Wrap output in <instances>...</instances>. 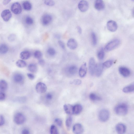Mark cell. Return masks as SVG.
Listing matches in <instances>:
<instances>
[{"instance_id": "7402d4cb", "label": "cell", "mask_w": 134, "mask_h": 134, "mask_svg": "<svg viewBox=\"0 0 134 134\" xmlns=\"http://www.w3.org/2000/svg\"><path fill=\"white\" fill-rule=\"evenodd\" d=\"M31 52L28 51H25L21 52L20 57L23 60H26L29 59L31 56Z\"/></svg>"}, {"instance_id": "f546056e", "label": "cell", "mask_w": 134, "mask_h": 134, "mask_svg": "<svg viewBox=\"0 0 134 134\" xmlns=\"http://www.w3.org/2000/svg\"><path fill=\"white\" fill-rule=\"evenodd\" d=\"M105 55L104 49L102 48L98 51L97 56L98 58L100 60H102L104 58Z\"/></svg>"}, {"instance_id": "681fc988", "label": "cell", "mask_w": 134, "mask_h": 134, "mask_svg": "<svg viewBox=\"0 0 134 134\" xmlns=\"http://www.w3.org/2000/svg\"><path fill=\"white\" fill-rule=\"evenodd\" d=\"M39 63L41 66L44 65L45 64L44 61L43 60L41 59L39 60Z\"/></svg>"}, {"instance_id": "1f68e13d", "label": "cell", "mask_w": 134, "mask_h": 134, "mask_svg": "<svg viewBox=\"0 0 134 134\" xmlns=\"http://www.w3.org/2000/svg\"><path fill=\"white\" fill-rule=\"evenodd\" d=\"M89 98L90 99L93 101L96 100H101V98L98 96L96 94L92 93H91L89 95Z\"/></svg>"}, {"instance_id": "4dcf8cb0", "label": "cell", "mask_w": 134, "mask_h": 134, "mask_svg": "<svg viewBox=\"0 0 134 134\" xmlns=\"http://www.w3.org/2000/svg\"><path fill=\"white\" fill-rule=\"evenodd\" d=\"M72 122V118L71 117H68L66 120V126L68 130L70 129Z\"/></svg>"}, {"instance_id": "484cf974", "label": "cell", "mask_w": 134, "mask_h": 134, "mask_svg": "<svg viewBox=\"0 0 134 134\" xmlns=\"http://www.w3.org/2000/svg\"><path fill=\"white\" fill-rule=\"evenodd\" d=\"M23 6L25 10L30 11L32 8V6L31 3L29 1H25L23 2Z\"/></svg>"}, {"instance_id": "f5cc1de1", "label": "cell", "mask_w": 134, "mask_h": 134, "mask_svg": "<svg viewBox=\"0 0 134 134\" xmlns=\"http://www.w3.org/2000/svg\"><path fill=\"white\" fill-rule=\"evenodd\" d=\"M55 37L57 38V39H59V38H60V36L58 34L56 35H55Z\"/></svg>"}, {"instance_id": "7dc6e473", "label": "cell", "mask_w": 134, "mask_h": 134, "mask_svg": "<svg viewBox=\"0 0 134 134\" xmlns=\"http://www.w3.org/2000/svg\"><path fill=\"white\" fill-rule=\"evenodd\" d=\"M28 77L31 80H33L35 78V76L31 73H28L27 74Z\"/></svg>"}, {"instance_id": "ba28073f", "label": "cell", "mask_w": 134, "mask_h": 134, "mask_svg": "<svg viewBox=\"0 0 134 134\" xmlns=\"http://www.w3.org/2000/svg\"><path fill=\"white\" fill-rule=\"evenodd\" d=\"M35 89L37 93H43L46 92L47 87L45 84L40 82L37 84L36 86Z\"/></svg>"}, {"instance_id": "603a6c76", "label": "cell", "mask_w": 134, "mask_h": 134, "mask_svg": "<svg viewBox=\"0 0 134 134\" xmlns=\"http://www.w3.org/2000/svg\"><path fill=\"white\" fill-rule=\"evenodd\" d=\"M123 91L124 93H130L134 92V83L124 88Z\"/></svg>"}, {"instance_id": "cb8c5ba5", "label": "cell", "mask_w": 134, "mask_h": 134, "mask_svg": "<svg viewBox=\"0 0 134 134\" xmlns=\"http://www.w3.org/2000/svg\"><path fill=\"white\" fill-rule=\"evenodd\" d=\"M82 107L81 105L77 104L74 105L73 107V114H79L82 111Z\"/></svg>"}, {"instance_id": "4fadbf2b", "label": "cell", "mask_w": 134, "mask_h": 134, "mask_svg": "<svg viewBox=\"0 0 134 134\" xmlns=\"http://www.w3.org/2000/svg\"><path fill=\"white\" fill-rule=\"evenodd\" d=\"M73 130L75 134H82L83 132L84 129L83 126L81 124L77 123L74 126Z\"/></svg>"}, {"instance_id": "4316f807", "label": "cell", "mask_w": 134, "mask_h": 134, "mask_svg": "<svg viewBox=\"0 0 134 134\" xmlns=\"http://www.w3.org/2000/svg\"><path fill=\"white\" fill-rule=\"evenodd\" d=\"M8 51V47L5 44H2L0 46V54H4L7 53Z\"/></svg>"}, {"instance_id": "83f0119b", "label": "cell", "mask_w": 134, "mask_h": 134, "mask_svg": "<svg viewBox=\"0 0 134 134\" xmlns=\"http://www.w3.org/2000/svg\"><path fill=\"white\" fill-rule=\"evenodd\" d=\"M28 68L29 70L32 72H36L37 70V66L34 64H32L29 65Z\"/></svg>"}, {"instance_id": "3957f363", "label": "cell", "mask_w": 134, "mask_h": 134, "mask_svg": "<svg viewBox=\"0 0 134 134\" xmlns=\"http://www.w3.org/2000/svg\"><path fill=\"white\" fill-rule=\"evenodd\" d=\"M120 41L118 39H115L109 42L105 46V51L109 52L116 48L120 44Z\"/></svg>"}, {"instance_id": "db71d44e", "label": "cell", "mask_w": 134, "mask_h": 134, "mask_svg": "<svg viewBox=\"0 0 134 134\" xmlns=\"http://www.w3.org/2000/svg\"><path fill=\"white\" fill-rule=\"evenodd\" d=\"M133 15H134V10L133 11Z\"/></svg>"}, {"instance_id": "7bdbcfd3", "label": "cell", "mask_w": 134, "mask_h": 134, "mask_svg": "<svg viewBox=\"0 0 134 134\" xmlns=\"http://www.w3.org/2000/svg\"><path fill=\"white\" fill-rule=\"evenodd\" d=\"M5 94L3 92H0V101H3L5 99Z\"/></svg>"}, {"instance_id": "f35d334b", "label": "cell", "mask_w": 134, "mask_h": 134, "mask_svg": "<svg viewBox=\"0 0 134 134\" xmlns=\"http://www.w3.org/2000/svg\"><path fill=\"white\" fill-rule=\"evenodd\" d=\"M55 122L57 125L60 127H61L63 124V122L61 119L57 118L55 120Z\"/></svg>"}, {"instance_id": "60d3db41", "label": "cell", "mask_w": 134, "mask_h": 134, "mask_svg": "<svg viewBox=\"0 0 134 134\" xmlns=\"http://www.w3.org/2000/svg\"><path fill=\"white\" fill-rule=\"evenodd\" d=\"M16 38V36L15 34H12L9 35L8 37V39L9 41H15Z\"/></svg>"}, {"instance_id": "44dd1931", "label": "cell", "mask_w": 134, "mask_h": 134, "mask_svg": "<svg viewBox=\"0 0 134 134\" xmlns=\"http://www.w3.org/2000/svg\"><path fill=\"white\" fill-rule=\"evenodd\" d=\"M77 68L75 66H71L68 67L67 69V73L71 75H74L77 72Z\"/></svg>"}, {"instance_id": "f1b7e54d", "label": "cell", "mask_w": 134, "mask_h": 134, "mask_svg": "<svg viewBox=\"0 0 134 134\" xmlns=\"http://www.w3.org/2000/svg\"><path fill=\"white\" fill-rule=\"evenodd\" d=\"M16 64L18 67L23 68L27 65L26 62L22 60H19L17 61L16 63Z\"/></svg>"}, {"instance_id": "f6af8a7d", "label": "cell", "mask_w": 134, "mask_h": 134, "mask_svg": "<svg viewBox=\"0 0 134 134\" xmlns=\"http://www.w3.org/2000/svg\"><path fill=\"white\" fill-rule=\"evenodd\" d=\"M71 83L75 85H79L81 84L82 82L80 80L75 79Z\"/></svg>"}, {"instance_id": "816d5d0a", "label": "cell", "mask_w": 134, "mask_h": 134, "mask_svg": "<svg viewBox=\"0 0 134 134\" xmlns=\"http://www.w3.org/2000/svg\"><path fill=\"white\" fill-rule=\"evenodd\" d=\"M10 1V0H4L3 1V3L4 5H5L9 3Z\"/></svg>"}, {"instance_id": "7c38bea8", "label": "cell", "mask_w": 134, "mask_h": 134, "mask_svg": "<svg viewBox=\"0 0 134 134\" xmlns=\"http://www.w3.org/2000/svg\"><path fill=\"white\" fill-rule=\"evenodd\" d=\"M78 8L79 10L82 12H85L88 10L89 8L88 2L85 1H80L78 4Z\"/></svg>"}, {"instance_id": "ffe728a7", "label": "cell", "mask_w": 134, "mask_h": 134, "mask_svg": "<svg viewBox=\"0 0 134 134\" xmlns=\"http://www.w3.org/2000/svg\"><path fill=\"white\" fill-rule=\"evenodd\" d=\"M23 77L22 75L17 73L14 75L13 77L14 81L17 83H21L23 80Z\"/></svg>"}, {"instance_id": "b9f144b4", "label": "cell", "mask_w": 134, "mask_h": 134, "mask_svg": "<svg viewBox=\"0 0 134 134\" xmlns=\"http://www.w3.org/2000/svg\"><path fill=\"white\" fill-rule=\"evenodd\" d=\"M30 134V132L29 129L26 128H24L21 132V134Z\"/></svg>"}, {"instance_id": "d6986e66", "label": "cell", "mask_w": 134, "mask_h": 134, "mask_svg": "<svg viewBox=\"0 0 134 134\" xmlns=\"http://www.w3.org/2000/svg\"><path fill=\"white\" fill-rule=\"evenodd\" d=\"M73 106L69 104H65L64 106V109L65 112L70 115L73 114Z\"/></svg>"}, {"instance_id": "8fae6325", "label": "cell", "mask_w": 134, "mask_h": 134, "mask_svg": "<svg viewBox=\"0 0 134 134\" xmlns=\"http://www.w3.org/2000/svg\"><path fill=\"white\" fill-rule=\"evenodd\" d=\"M119 71L120 73L124 77H127L131 74V71L128 68L125 67H119Z\"/></svg>"}, {"instance_id": "ab89813d", "label": "cell", "mask_w": 134, "mask_h": 134, "mask_svg": "<svg viewBox=\"0 0 134 134\" xmlns=\"http://www.w3.org/2000/svg\"><path fill=\"white\" fill-rule=\"evenodd\" d=\"M45 4L48 6H53L55 4V2L54 1L51 0H45L44 2Z\"/></svg>"}, {"instance_id": "52a82bcc", "label": "cell", "mask_w": 134, "mask_h": 134, "mask_svg": "<svg viewBox=\"0 0 134 134\" xmlns=\"http://www.w3.org/2000/svg\"><path fill=\"white\" fill-rule=\"evenodd\" d=\"M107 26L108 30L112 32H115L117 30L118 27L116 22L112 20L109 21L108 22Z\"/></svg>"}, {"instance_id": "74e56055", "label": "cell", "mask_w": 134, "mask_h": 134, "mask_svg": "<svg viewBox=\"0 0 134 134\" xmlns=\"http://www.w3.org/2000/svg\"><path fill=\"white\" fill-rule=\"evenodd\" d=\"M25 22L27 25H31L33 23V18L29 16H27L25 19Z\"/></svg>"}, {"instance_id": "ac0fdd59", "label": "cell", "mask_w": 134, "mask_h": 134, "mask_svg": "<svg viewBox=\"0 0 134 134\" xmlns=\"http://www.w3.org/2000/svg\"><path fill=\"white\" fill-rule=\"evenodd\" d=\"M87 73V64L86 63H84L81 67L79 71V74L80 77L83 78L85 76Z\"/></svg>"}, {"instance_id": "8992f818", "label": "cell", "mask_w": 134, "mask_h": 134, "mask_svg": "<svg viewBox=\"0 0 134 134\" xmlns=\"http://www.w3.org/2000/svg\"><path fill=\"white\" fill-rule=\"evenodd\" d=\"M52 20V16L48 14H45L42 16L41 22L42 24L44 26L48 25L51 23Z\"/></svg>"}, {"instance_id": "5b68a950", "label": "cell", "mask_w": 134, "mask_h": 134, "mask_svg": "<svg viewBox=\"0 0 134 134\" xmlns=\"http://www.w3.org/2000/svg\"><path fill=\"white\" fill-rule=\"evenodd\" d=\"M11 10L16 15L21 13L22 11V8L20 3L18 2L13 3L11 6Z\"/></svg>"}, {"instance_id": "d6a6232c", "label": "cell", "mask_w": 134, "mask_h": 134, "mask_svg": "<svg viewBox=\"0 0 134 134\" xmlns=\"http://www.w3.org/2000/svg\"><path fill=\"white\" fill-rule=\"evenodd\" d=\"M50 134H59L56 127L54 125H52L50 128Z\"/></svg>"}, {"instance_id": "11a10c76", "label": "cell", "mask_w": 134, "mask_h": 134, "mask_svg": "<svg viewBox=\"0 0 134 134\" xmlns=\"http://www.w3.org/2000/svg\"><path fill=\"white\" fill-rule=\"evenodd\" d=\"M63 134H66V133H63Z\"/></svg>"}, {"instance_id": "9a60e30c", "label": "cell", "mask_w": 134, "mask_h": 134, "mask_svg": "<svg viewBox=\"0 0 134 134\" xmlns=\"http://www.w3.org/2000/svg\"><path fill=\"white\" fill-rule=\"evenodd\" d=\"M94 7L97 10L99 11L103 10L105 8V5L104 2L101 0L96 1L94 3Z\"/></svg>"}, {"instance_id": "e0dca14e", "label": "cell", "mask_w": 134, "mask_h": 134, "mask_svg": "<svg viewBox=\"0 0 134 134\" xmlns=\"http://www.w3.org/2000/svg\"><path fill=\"white\" fill-rule=\"evenodd\" d=\"M104 66L103 64H99L96 65L95 73L97 76L99 77L102 74L104 69Z\"/></svg>"}, {"instance_id": "9c48e42d", "label": "cell", "mask_w": 134, "mask_h": 134, "mask_svg": "<svg viewBox=\"0 0 134 134\" xmlns=\"http://www.w3.org/2000/svg\"><path fill=\"white\" fill-rule=\"evenodd\" d=\"M1 16L4 21L7 22L11 18L12 14L10 10L8 9H6L2 11Z\"/></svg>"}, {"instance_id": "d4e9b609", "label": "cell", "mask_w": 134, "mask_h": 134, "mask_svg": "<svg viewBox=\"0 0 134 134\" xmlns=\"http://www.w3.org/2000/svg\"><path fill=\"white\" fill-rule=\"evenodd\" d=\"M8 84L6 81L3 80H1L0 82V89L1 92H3L7 89Z\"/></svg>"}, {"instance_id": "7a4b0ae2", "label": "cell", "mask_w": 134, "mask_h": 134, "mask_svg": "<svg viewBox=\"0 0 134 134\" xmlns=\"http://www.w3.org/2000/svg\"><path fill=\"white\" fill-rule=\"evenodd\" d=\"M14 122L17 125H21L26 122V118L24 114L21 112L16 113L13 118Z\"/></svg>"}, {"instance_id": "30bf717a", "label": "cell", "mask_w": 134, "mask_h": 134, "mask_svg": "<svg viewBox=\"0 0 134 134\" xmlns=\"http://www.w3.org/2000/svg\"><path fill=\"white\" fill-rule=\"evenodd\" d=\"M96 66L95 60L94 58L92 57L89 60V72L92 75H93L95 73Z\"/></svg>"}, {"instance_id": "2e32d148", "label": "cell", "mask_w": 134, "mask_h": 134, "mask_svg": "<svg viewBox=\"0 0 134 134\" xmlns=\"http://www.w3.org/2000/svg\"><path fill=\"white\" fill-rule=\"evenodd\" d=\"M67 45L70 49L74 50L77 48L78 44L75 40L73 38H71L68 41L67 43Z\"/></svg>"}, {"instance_id": "bcb514c9", "label": "cell", "mask_w": 134, "mask_h": 134, "mask_svg": "<svg viewBox=\"0 0 134 134\" xmlns=\"http://www.w3.org/2000/svg\"><path fill=\"white\" fill-rule=\"evenodd\" d=\"M58 43L59 44L61 48L64 49H65V46L64 43L63 41L61 40L59 41H58Z\"/></svg>"}, {"instance_id": "5bb4252c", "label": "cell", "mask_w": 134, "mask_h": 134, "mask_svg": "<svg viewBox=\"0 0 134 134\" xmlns=\"http://www.w3.org/2000/svg\"><path fill=\"white\" fill-rule=\"evenodd\" d=\"M116 131L118 134H124L126 132V126L122 123H119L116 126Z\"/></svg>"}, {"instance_id": "f907efd6", "label": "cell", "mask_w": 134, "mask_h": 134, "mask_svg": "<svg viewBox=\"0 0 134 134\" xmlns=\"http://www.w3.org/2000/svg\"><path fill=\"white\" fill-rule=\"evenodd\" d=\"M77 30L79 34H81L82 33V28L79 26L77 27Z\"/></svg>"}, {"instance_id": "277c9868", "label": "cell", "mask_w": 134, "mask_h": 134, "mask_svg": "<svg viewBox=\"0 0 134 134\" xmlns=\"http://www.w3.org/2000/svg\"><path fill=\"white\" fill-rule=\"evenodd\" d=\"M109 117V113L108 110L103 109L101 110L99 114V118L100 120L103 122L107 121Z\"/></svg>"}, {"instance_id": "ee69618b", "label": "cell", "mask_w": 134, "mask_h": 134, "mask_svg": "<svg viewBox=\"0 0 134 134\" xmlns=\"http://www.w3.org/2000/svg\"><path fill=\"white\" fill-rule=\"evenodd\" d=\"M5 123V119L4 117L2 115L0 116V126H3Z\"/></svg>"}, {"instance_id": "d590c367", "label": "cell", "mask_w": 134, "mask_h": 134, "mask_svg": "<svg viewBox=\"0 0 134 134\" xmlns=\"http://www.w3.org/2000/svg\"><path fill=\"white\" fill-rule=\"evenodd\" d=\"M34 55L35 58L40 60L41 59L42 55L40 51L39 50H36L34 52Z\"/></svg>"}, {"instance_id": "6da1fadb", "label": "cell", "mask_w": 134, "mask_h": 134, "mask_svg": "<svg viewBox=\"0 0 134 134\" xmlns=\"http://www.w3.org/2000/svg\"><path fill=\"white\" fill-rule=\"evenodd\" d=\"M115 113L118 115L123 116L126 115L128 112V105L125 103H120L114 108Z\"/></svg>"}, {"instance_id": "836d02e7", "label": "cell", "mask_w": 134, "mask_h": 134, "mask_svg": "<svg viewBox=\"0 0 134 134\" xmlns=\"http://www.w3.org/2000/svg\"><path fill=\"white\" fill-rule=\"evenodd\" d=\"M91 37L92 44L94 46L97 44V37L96 34L94 32L92 33Z\"/></svg>"}, {"instance_id": "c3c4849f", "label": "cell", "mask_w": 134, "mask_h": 134, "mask_svg": "<svg viewBox=\"0 0 134 134\" xmlns=\"http://www.w3.org/2000/svg\"><path fill=\"white\" fill-rule=\"evenodd\" d=\"M46 98L47 100H50L52 98V95L50 93H48L46 95Z\"/></svg>"}, {"instance_id": "e575fe53", "label": "cell", "mask_w": 134, "mask_h": 134, "mask_svg": "<svg viewBox=\"0 0 134 134\" xmlns=\"http://www.w3.org/2000/svg\"><path fill=\"white\" fill-rule=\"evenodd\" d=\"M47 52L48 54L51 56H54L56 54L55 50L52 47L49 48L47 50Z\"/></svg>"}, {"instance_id": "8d00e7d4", "label": "cell", "mask_w": 134, "mask_h": 134, "mask_svg": "<svg viewBox=\"0 0 134 134\" xmlns=\"http://www.w3.org/2000/svg\"><path fill=\"white\" fill-rule=\"evenodd\" d=\"M113 64V61L112 60H108L105 62L103 64L104 67L107 68H108L111 66Z\"/></svg>"}]
</instances>
